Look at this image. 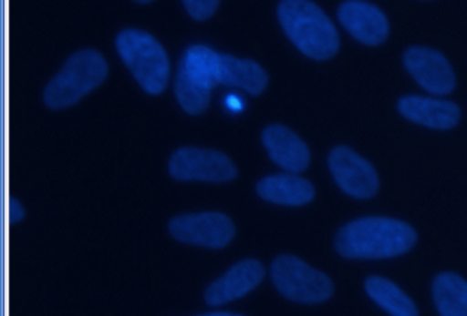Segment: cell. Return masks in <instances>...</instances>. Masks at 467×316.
Masks as SVG:
<instances>
[{
	"label": "cell",
	"instance_id": "6da1fadb",
	"mask_svg": "<svg viewBox=\"0 0 467 316\" xmlns=\"http://www.w3.org/2000/svg\"><path fill=\"white\" fill-rule=\"evenodd\" d=\"M416 230L409 223L389 218H364L348 223L336 235V250L343 258H397L413 249Z\"/></svg>",
	"mask_w": 467,
	"mask_h": 316
},
{
	"label": "cell",
	"instance_id": "7a4b0ae2",
	"mask_svg": "<svg viewBox=\"0 0 467 316\" xmlns=\"http://www.w3.org/2000/svg\"><path fill=\"white\" fill-rule=\"evenodd\" d=\"M278 18L288 39L309 58L323 61L339 51V33L316 4L283 0L278 5Z\"/></svg>",
	"mask_w": 467,
	"mask_h": 316
},
{
	"label": "cell",
	"instance_id": "3957f363",
	"mask_svg": "<svg viewBox=\"0 0 467 316\" xmlns=\"http://www.w3.org/2000/svg\"><path fill=\"white\" fill-rule=\"evenodd\" d=\"M107 75L109 66L99 52H78L67 59L63 70L52 78L43 98L51 108H66L99 87Z\"/></svg>",
	"mask_w": 467,
	"mask_h": 316
},
{
	"label": "cell",
	"instance_id": "277c9868",
	"mask_svg": "<svg viewBox=\"0 0 467 316\" xmlns=\"http://www.w3.org/2000/svg\"><path fill=\"white\" fill-rule=\"evenodd\" d=\"M117 51L142 89L151 95L163 92L168 85V55L163 46L142 30H125L117 36Z\"/></svg>",
	"mask_w": 467,
	"mask_h": 316
},
{
	"label": "cell",
	"instance_id": "5b68a950",
	"mask_svg": "<svg viewBox=\"0 0 467 316\" xmlns=\"http://www.w3.org/2000/svg\"><path fill=\"white\" fill-rule=\"evenodd\" d=\"M271 277L276 290L297 303H321L333 294L330 278L295 256L276 258L271 266Z\"/></svg>",
	"mask_w": 467,
	"mask_h": 316
},
{
	"label": "cell",
	"instance_id": "8992f818",
	"mask_svg": "<svg viewBox=\"0 0 467 316\" xmlns=\"http://www.w3.org/2000/svg\"><path fill=\"white\" fill-rule=\"evenodd\" d=\"M169 172L178 180L228 182L237 176V168L225 154L214 149H178L171 161Z\"/></svg>",
	"mask_w": 467,
	"mask_h": 316
},
{
	"label": "cell",
	"instance_id": "52a82bcc",
	"mask_svg": "<svg viewBox=\"0 0 467 316\" xmlns=\"http://www.w3.org/2000/svg\"><path fill=\"white\" fill-rule=\"evenodd\" d=\"M169 230L178 241L207 249H223L235 235L233 220L223 213L180 216L171 220Z\"/></svg>",
	"mask_w": 467,
	"mask_h": 316
},
{
	"label": "cell",
	"instance_id": "ba28073f",
	"mask_svg": "<svg viewBox=\"0 0 467 316\" xmlns=\"http://www.w3.org/2000/svg\"><path fill=\"white\" fill-rule=\"evenodd\" d=\"M328 166L337 185L350 197L366 199L378 194V172L348 147H336L328 157Z\"/></svg>",
	"mask_w": 467,
	"mask_h": 316
},
{
	"label": "cell",
	"instance_id": "9c48e42d",
	"mask_svg": "<svg viewBox=\"0 0 467 316\" xmlns=\"http://www.w3.org/2000/svg\"><path fill=\"white\" fill-rule=\"evenodd\" d=\"M404 66L414 80L431 94L448 95L456 87L451 64L441 52L423 46L410 47L404 55Z\"/></svg>",
	"mask_w": 467,
	"mask_h": 316
},
{
	"label": "cell",
	"instance_id": "30bf717a",
	"mask_svg": "<svg viewBox=\"0 0 467 316\" xmlns=\"http://www.w3.org/2000/svg\"><path fill=\"white\" fill-rule=\"evenodd\" d=\"M339 20L355 39L368 46L382 45L389 36V23L385 14L367 2L349 0L340 5Z\"/></svg>",
	"mask_w": 467,
	"mask_h": 316
},
{
	"label": "cell",
	"instance_id": "8fae6325",
	"mask_svg": "<svg viewBox=\"0 0 467 316\" xmlns=\"http://www.w3.org/2000/svg\"><path fill=\"white\" fill-rule=\"evenodd\" d=\"M265 277V270L257 260H243L234 265L223 277L209 285L204 299L209 306H221L256 289Z\"/></svg>",
	"mask_w": 467,
	"mask_h": 316
},
{
	"label": "cell",
	"instance_id": "7c38bea8",
	"mask_svg": "<svg viewBox=\"0 0 467 316\" xmlns=\"http://www.w3.org/2000/svg\"><path fill=\"white\" fill-rule=\"evenodd\" d=\"M262 141L268 149L271 160L285 170L300 173L308 168L311 161L308 147L285 126H269L264 130Z\"/></svg>",
	"mask_w": 467,
	"mask_h": 316
},
{
	"label": "cell",
	"instance_id": "4fadbf2b",
	"mask_svg": "<svg viewBox=\"0 0 467 316\" xmlns=\"http://www.w3.org/2000/svg\"><path fill=\"white\" fill-rule=\"evenodd\" d=\"M398 109L407 120L431 129H452L460 120L457 104L425 97H404L398 102Z\"/></svg>",
	"mask_w": 467,
	"mask_h": 316
},
{
	"label": "cell",
	"instance_id": "5bb4252c",
	"mask_svg": "<svg viewBox=\"0 0 467 316\" xmlns=\"http://www.w3.org/2000/svg\"><path fill=\"white\" fill-rule=\"evenodd\" d=\"M256 189L262 199L281 206H304L316 197L311 182L296 175L268 176L257 184Z\"/></svg>",
	"mask_w": 467,
	"mask_h": 316
},
{
	"label": "cell",
	"instance_id": "9a60e30c",
	"mask_svg": "<svg viewBox=\"0 0 467 316\" xmlns=\"http://www.w3.org/2000/svg\"><path fill=\"white\" fill-rule=\"evenodd\" d=\"M218 83L242 87L250 95H259L268 85V75L259 64L250 59H238L231 55H219Z\"/></svg>",
	"mask_w": 467,
	"mask_h": 316
},
{
	"label": "cell",
	"instance_id": "2e32d148",
	"mask_svg": "<svg viewBox=\"0 0 467 316\" xmlns=\"http://www.w3.org/2000/svg\"><path fill=\"white\" fill-rule=\"evenodd\" d=\"M433 301L442 316H467V281L456 273H441L432 285Z\"/></svg>",
	"mask_w": 467,
	"mask_h": 316
},
{
	"label": "cell",
	"instance_id": "e0dca14e",
	"mask_svg": "<svg viewBox=\"0 0 467 316\" xmlns=\"http://www.w3.org/2000/svg\"><path fill=\"white\" fill-rule=\"evenodd\" d=\"M366 291L380 308L388 311L390 315H419L413 301L389 280H385L382 277H370L366 281Z\"/></svg>",
	"mask_w": 467,
	"mask_h": 316
},
{
	"label": "cell",
	"instance_id": "ac0fdd59",
	"mask_svg": "<svg viewBox=\"0 0 467 316\" xmlns=\"http://www.w3.org/2000/svg\"><path fill=\"white\" fill-rule=\"evenodd\" d=\"M219 54L207 46L195 45L183 55L180 71L207 89H213L218 85L216 70H218Z\"/></svg>",
	"mask_w": 467,
	"mask_h": 316
},
{
	"label": "cell",
	"instance_id": "d6986e66",
	"mask_svg": "<svg viewBox=\"0 0 467 316\" xmlns=\"http://www.w3.org/2000/svg\"><path fill=\"white\" fill-rule=\"evenodd\" d=\"M175 92L181 107L192 116L202 113L211 102L212 90L195 83L182 71L176 76Z\"/></svg>",
	"mask_w": 467,
	"mask_h": 316
},
{
	"label": "cell",
	"instance_id": "ffe728a7",
	"mask_svg": "<svg viewBox=\"0 0 467 316\" xmlns=\"http://www.w3.org/2000/svg\"><path fill=\"white\" fill-rule=\"evenodd\" d=\"M183 6L194 20H207L218 9V0H185Z\"/></svg>",
	"mask_w": 467,
	"mask_h": 316
},
{
	"label": "cell",
	"instance_id": "44dd1931",
	"mask_svg": "<svg viewBox=\"0 0 467 316\" xmlns=\"http://www.w3.org/2000/svg\"><path fill=\"white\" fill-rule=\"evenodd\" d=\"M24 218V210L21 204L16 199H9V220L11 223L20 222Z\"/></svg>",
	"mask_w": 467,
	"mask_h": 316
},
{
	"label": "cell",
	"instance_id": "7402d4cb",
	"mask_svg": "<svg viewBox=\"0 0 467 316\" xmlns=\"http://www.w3.org/2000/svg\"><path fill=\"white\" fill-rule=\"evenodd\" d=\"M226 108L233 111V113H240L244 108L242 99L238 98L237 95H228L225 99Z\"/></svg>",
	"mask_w": 467,
	"mask_h": 316
},
{
	"label": "cell",
	"instance_id": "603a6c76",
	"mask_svg": "<svg viewBox=\"0 0 467 316\" xmlns=\"http://www.w3.org/2000/svg\"><path fill=\"white\" fill-rule=\"evenodd\" d=\"M207 315H209V316H233V315H235V313H231V312H211V313H207Z\"/></svg>",
	"mask_w": 467,
	"mask_h": 316
}]
</instances>
